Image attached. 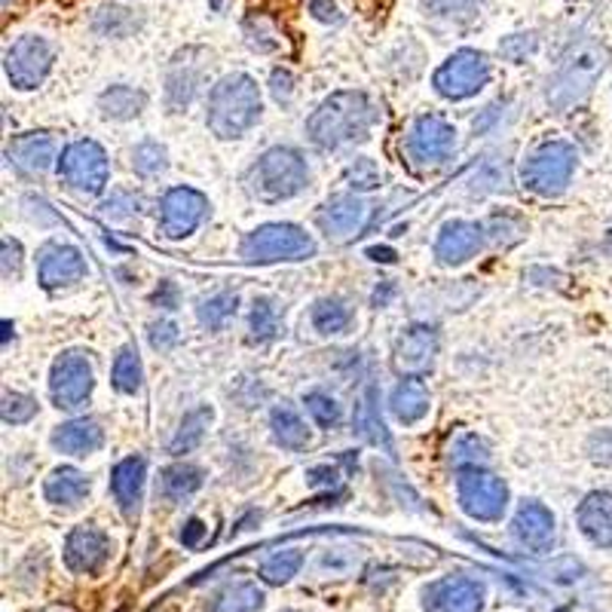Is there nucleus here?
<instances>
[{"mask_svg":"<svg viewBox=\"0 0 612 612\" xmlns=\"http://www.w3.org/2000/svg\"><path fill=\"white\" fill-rule=\"evenodd\" d=\"M438 96H444L448 101H463V98L477 96L490 83V62L487 55L477 50H457L448 62L436 71Z\"/></svg>","mask_w":612,"mask_h":612,"instance_id":"nucleus-9","label":"nucleus"},{"mask_svg":"<svg viewBox=\"0 0 612 612\" xmlns=\"http://www.w3.org/2000/svg\"><path fill=\"white\" fill-rule=\"evenodd\" d=\"M98 108L108 120H136L138 114L148 108V96L136 86H110L98 96Z\"/></svg>","mask_w":612,"mask_h":612,"instance_id":"nucleus-30","label":"nucleus"},{"mask_svg":"<svg viewBox=\"0 0 612 612\" xmlns=\"http://www.w3.org/2000/svg\"><path fill=\"white\" fill-rule=\"evenodd\" d=\"M438 355V331L432 325H410L395 341V367L398 374L420 377L426 374Z\"/></svg>","mask_w":612,"mask_h":612,"instance_id":"nucleus-16","label":"nucleus"},{"mask_svg":"<svg viewBox=\"0 0 612 612\" xmlns=\"http://www.w3.org/2000/svg\"><path fill=\"white\" fill-rule=\"evenodd\" d=\"M132 165L141 178H157L163 175L169 165V153L160 141H141L132 153Z\"/></svg>","mask_w":612,"mask_h":612,"instance_id":"nucleus-44","label":"nucleus"},{"mask_svg":"<svg viewBox=\"0 0 612 612\" xmlns=\"http://www.w3.org/2000/svg\"><path fill=\"white\" fill-rule=\"evenodd\" d=\"M358 563H362V558H358V551H353V548H328L315 560V570L322 572V576L343 579V576L358 570Z\"/></svg>","mask_w":612,"mask_h":612,"instance_id":"nucleus-43","label":"nucleus"},{"mask_svg":"<svg viewBox=\"0 0 612 612\" xmlns=\"http://www.w3.org/2000/svg\"><path fill=\"white\" fill-rule=\"evenodd\" d=\"M484 594V586L472 576H448L422 591V606L426 612H481Z\"/></svg>","mask_w":612,"mask_h":612,"instance_id":"nucleus-15","label":"nucleus"},{"mask_svg":"<svg viewBox=\"0 0 612 612\" xmlns=\"http://www.w3.org/2000/svg\"><path fill=\"white\" fill-rule=\"evenodd\" d=\"M367 224V205L358 196H334L328 200L325 208L319 212V227L328 239L334 243H346L362 233Z\"/></svg>","mask_w":612,"mask_h":612,"instance_id":"nucleus-20","label":"nucleus"},{"mask_svg":"<svg viewBox=\"0 0 612 612\" xmlns=\"http://www.w3.org/2000/svg\"><path fill=\"white\" fill-rule=\"evenodd\" d=\"M251 343H270L282 334V310L272 298H255L251 303Z\"/></svg>","mask_w":612,"mask_h":612,"instance_id":"nucleus-34","label":"nucleus"},{"mask_svg":"<svg viewBox=\"0 0 612 612\" xmlns=\"http://www.w3.org/2000/svg\"><path fill=\"white\" fill-rule=\"evenodd\" d=\"M457 493H460V505L469 517L493 524L505 515L508 508V487L503 477L493 472H484V465L477 469H460L457 477Z\"/></svg>","mask_w":612,"mask_h":612,"instance_id":"nucleus-8","label":"nucleus"},{"mask_svg":"<svg viewBox=\"0 0 612 612\" xmlns=\"http://www.w3.org/2000/svg\"><path fill=\"white\" fill-rule=\"evenodd\" d=\"M101 208H105V215H110V218H129V215H138L141 196L132 191H117Z\"/></svg>","mask_w":612,"mask_h":612,"instance_id":"nucleus-49","label":"nucleus"},{"mask_svg":"<svg viewBox=\"0 0 612 612\" xmlns=\"http://www.w3.org/2000/svg\"><path fill=\"white\" fill-rule=\"evenodd\" d=\"M393 282H383V288H377L374 291V307H386L389 303V298H393Z\"/></svg>","mask_w":612,"mask_h":612,"instance_id":"nucleus-58","label":"nucleus"},{"mask_svg":"<svg viewBox=\"0 0 612 612\" xmlns=\"http://www.w3.org/2000/svg\"><path fill=\"white\" fill-rule=\"evenodd\" d=\"M10 331H13V325H10V322H3V343L10 341Z\"/></svg>","mask_w":612,"mask_h":612,"instance_id":"nucleus-60","label":"nucleus"},{"mask_svg":"<svg viewBox=\"0 0 612 612\" xmlns=\"http://www.w3.org/2000/svg\"><path fill=\"white\" fill-rule=\"evenodd\" d=\"M367 258L371 260H380V264H393L395 260V251L393 248H386V245H377V248H367Z\"/></svg>","mask_w":612,"mask_h":612,"instance_id":"nucleus-57","label":"nucleus"},{"mask_svg":"<svg viewBox=\"0 0 612 612\" xmlns=\"http://www.w3.org/2000/svg\"><path fill=\"white\" fill-rule=\"evenodd\" d=\"M203 487V469L191 463H175L163 469V477H160V490L169 503H181L193 496L196 490Z\"/></svg>","mask_w":612,"mask_h":612,"instance_id":"nucleus-32","label":"nucleus"},{"mask_svg":"<svg viewBox=\"0 0 612 612\" xmlns=\"http://www.w3.org/2000/svg\"><path fill=\"white\" fill-rule=\"evenodd\" d=\"M270 429L272 441L286 450H303L310 444V429L307 422L300 420V414L291 405H279L270 414Z\"/></svg>","mask_w":612,"mask_h":612,"instance_id":"nucleus-29","label":"nucleus"},{"mask_svg":"<svg viewBox=\"0 0 612 612\" xmlns=\"http://www.w3.org/2000/svg\"><path fill=\"white\" fill-rule=\"evenodd\" d=\"M141 380H144V367H141L136 346H122L114 358V371H110L114 389L122 395H136L141 389Z\"/></svg>","mask_w":612,"mask_h":612,"instance_id":"nucleus-35","label":"nucleus"},{"mask_svg":"<svg viewBox=\"0 0 612 612\" xmlns=\"http://www.w3.org/2000/svg\"><path fill=\"white\" fill-rule=\"evenodd\" d=\"M374 126V108L365 93H334L307 120V136L315 148L337 150L353 141H365Z\"/></svg>","mask_w":612,"mask_h":612,"instance_id":"nucleus-1","label":"nucleus"},{"mask_svg":"<svg viewBox=\"0 0 612 612\" xmlns=\"http://www.w3.org/2000/svg\"><path fill=\"white\" fill-rule=\"evenodd\" d=\"M484 233H487V239L493 245L512 248V245H517L527 236V221L517 218L512 212H496V215H490V221L484 224Z\"/></svg>","mask_w":612,"mask_h":612,"instance_id":"nucleus-39","label":"nucleus"},{"mask_svg":"<svg viewBox=\"0 0 612 612\" xmlns=\"http://www.w3.org/2000/svg\"><path fill=\"white\" fill-rule=\"evenodd\" d=\"M603 251H606V258H612V230L606 233V239H603Z\"/></svg>","mask_w":612,"mask_h":612,"instance_id":"nucleus-59","label":"nucleus"},{"mask_svg":"<svg viewBox=\"0 0 612 612\" xmlns=\"http://www.w3.org/2000/svg\"><path fill=\"white\" fill-rule=\"evenodd\" d=\"M144 475H148V465H144L141 457H126L110 472V493H114V500H117V505H120V512L126 517H136L138 508H141Z\"/></svg>","mask_w":612,"mask_h":612,"instance_id":"nucleus-22","label":"nucleus"},{"mask_svg":"<svg viewBox=\"0 0 612 612\" xmlns=\"http://www.w3.org/2000/svg\"><path fill=\"white\" fill-rule=\"evenodd\" d=\"M215 420V410L208 408V405H200V408H193L191 414H184V420L178 426L175 438L169 441V453L172 457H181V453H191L193 448H200V441L205 438V429L212 426Z\"/></svg>","mask_w":612,"mask_h":612,"instance_id":"nucleus-31","label":"nucleus"},{"mask_svg":"<svg viewBox=\"0 0 612 612\" xmlns=\"http://www.w3.org/2000/svg\"><path fill=\"white\" fill-rule=\"evenodd\" d=\"M576 172V148L567 141H545L524 160V187L539 196H558L567 191Z\"/></svg>","mask_w":612,"mask_h":612,"instance_id":"nucleus-6","label":"nucleus"},{"mask_svg":"<svg viewBox=\"0 0 612 612\" xmlns=\"http://www.w3.org/2000/svg\"><path fill=\"white\" fill-rule=\"evenodd\" d=\"M264 606V591L255 582H236L224 588L215 600V612H258Z\"/></svg>","mask_w":612,"mask_h":612,"instance_id":"nucleus-37","label":"nucleus"},{"mask_svg":"<svg viewBox=\"0 0 612 612\" xmlns=\"http://www.w3.org/2000/svg\"><path fill=\"white\" fill-rule=\"evenodd\" d=\"M310 13L319 22H341V13H337V3L334 0H310Z\"/></svg>","mask_w":612,"mask_h":612,"instance_id":"nucleus-55","label":"nucleus"},{"mask_svg":"<svg viewBox=\"0 0 612 612\" xmlns=\"http://www.w3.org/2000/svg\"><path fill=\"white\" fill-rule=\"evenodd\" d=\"M37 414V401L31 395L22 393H3V405H0V417L7 426H22Z\"/></svg>","mask_w":612,"mask_h":612,"instance_id":"nucleus-45","label":"nucleus"},{"mask_svg":"<svg viewBox=\"0 0 612 612\" xmlns=\"http://www.w3.org/2000/svg\"><path fill=\"white\" fill-rule=\"evenodd\" d=\"M53 58L55 55L50 43L37 34H25L7 50L3 68H7V77L15 89H37L53 68Z\"/></svg>","mask_w":612,"mask_h":612,"instance_id":"nucleus-12","label":"nucleus"},{"mask_svg":"<svg viewBox=\"0 0 612 612\" xmlns=\"http://www.w3.org/2000/svg\"><path fill=\"white\" fill-rule=\"evenodd\" d=\"M101 441H105V432L96 420H71L53 432V448L58 453H68V457L96 453L101 448Z\"/></svg>","mask_w":612,"mask_h":612,"instance_id":"nucleus-25","label":"nucleus"},{"mask_svg":"<svg viewBox=\"0 0 612 612\" xmlns=\"http://www.w3.org/2000/svg\"><path fill=\"white\" fill-rule=\"evenodd\" d=\"M579 527L588 539L600 548H612V493H588L586 503L579 505Z\"/></svg>","mask_w":612,"mask_h":612,"instance_id":"nucleus-23","label":"nucleus"},{"mask_svg":"<svg viewBox=\"0 0 612 612\" xmlns=\"http://www.w3.org/2000/svg\"><path fill=\"white\" fill-rule=\"evenodd\" d=\"M536 34H512V37H505L503 43H500V53L508 58V62H515V65H520V62H527V55L536 53Z\"/></svg>","mask_w":612,"mask_h":612,"instance_id":"nucleus-48","label":"nucleus"},{"mask_svg":"<svg viewBox=\"0 0 612 612\" xmlns=\"http://www.w3.org/2000/svg\"><path fill=\"white\" fill-rule=\"evenodd\" d=\"M236 307H239V298L233 291H224V294H215L200 303V325L208 328V331H221V328L230 322L236 315Z\"/></svg>","mask_w":612,"mask_h":612,"instance_id":"nucleus-41","label":"nucleus"},{"mask_svg":"<svg viewBox=\"0 0 612 612\" xmlns=\"http://www.w3.org/2000/svg\"><path fill=\"white\" fill-rule=\"evenodd\" d=\"M310 319H313V328L319 334H343L353 325V310L337 298H322L315 300Z\"/></svg>","mask_w":612,"mask_h":612,"instance_id":"nucleus-36","label":"nucleus"},{"mask_svg":"<svg viewBox=\"0 0 612 612\" xmlns=\"http://www.w3.org/2000/svg\"><path fill=\"white\" fill-rule=\"evenodd\" d=\"M490 460V448L484 438L477 436H460L453 441V448H450V463L457 465V469H477V465H487Z\"/></svg>","mask_w":612,"mask_h":612,"instance_id":"nucleus-42","label":"nucleus"},{"mask_svg":"<svg viewBox=\"0 0 612 612\" xmlns=\"http://www.w3.org/2000/svg\"><path fill=\"white\" fill-rule=\"evenodd\" d=\"M86 276V258L74 245H62V243H50L41 251V264H37V282H41L46 291L53 288H65L80 282Z\"/></svg>","mask_w":612,"mask_h":612,"instance_id":"nucleus-17","label":"nucleus"},{"mask_svg":"<svg viewBox=\"0 0 612 612\" xmlns=\"http://www.w3.org/2000/svg\"><path fill=\"white\" fill-rule=\"evenodd\" d=\"M512 536L527 551H548L555 543V515L539 503H524L512 520Z\"/></svg>","mask_w":612,"mask_h":612,"instance_id":"nucleus-21","label":"nucleus"},{"mask_svg":"<svg viewBox=\"0 0 612 612\" xmlns=\"http://www.w3.org/2000/svg\"><path fill=\"white\" fill-rule=\"evenodd\" d=\"M355 432L365 438V441H371V444H377V448L393 453V438H389V432H386V426H383L380 420L377 389H374V386H367L365 398L355 405Z\"/></svg>","mask_w":612,"mask_h":612,"instance_id":"nucleus-28","label":"nucleus"},{"mask_svg":"<svg viewBox=\"0 0 612 612\" xmlns=\"http://www.w3.org/2000/svg\"><path fill=\"white\" fill-rule=\"evenodd\" d=\"M310 184V169L298 150L270 148L258 163L248 169V187L264 203H282L307 191Z\"/></svg>","mask_w":612,"mask_h":612,"instance_id":"nucleus-4","label":"nucleus"},{"mask_svg":"<svg viewBox=\"0 0 612 612\" xmlns=\"http://www.w3.org/2000/svg\"><path fill=\"white\" fill-rule=\"evenodd\" d=\"M315 255L313 236L298 224H264L248 233L243 243L245 264H279V260H307Z\"/></svg>","mask_w":612,"mask_h":612,"instance_id":"nucleus-5","label":"nucleus"},{"mask_svg":"<svg viewBox=\"0 0 612 612\" xmlns=\"http://www.w3.org/2000/svg\"><path fill=\"white\" fill-rule=\"evenodd\" d=\"M303 567V551L300 548H286V551H276L272 558H267L260 563V579L270 582V586H286Z\"/></svg>","mask_w":612,"mask_h":612,"instance_id":"nucleus-38","label":"nucleus"},{"mask_svg":"<svg viewBox=\"0 0 612 612\" xmlns=\"http://www.w3.org/2000/svg\"><path fill=\"white\" fill-rule=\"evenodd\" d=\"M0 251H3V279H19L22 276V245L15 243V239H3L0 243Z\"/></svg>","mask_w":612,"mask_h":612,"instance_id":"nucleus-50","label":"nucleus"},{"mask_svg":"<svg viewBox=\"0 0 612 612\" xmlns=\"http://www.w3.org/2000/svg\"><path fill=\"white\" fill-rule=\"evenodd\" d=\"M346 181H350L353 191H374V187H380V169L374 160L358 157L346 165Z\"/></svg>","mask_w":612,"mask_h":612,"instance_id":"nucleus-46","label":"nucleus"},{"mask_svg":"<svg viewBox=\"0 0 612 612\" xmlns=\"http://www.w3.org/2000/svg\"><path fill=\"white\" fill-rule=\"evenodd\" d=\"M55 153H58V141L50 132H28L10 141V157L25 172H46L55 163Z\"/></svg>","mask_w":612,"mask_h":612,"instance_id":"nucleus-24","label":"nucleus"},{"mask_svg":"<svg viewBox=\"0 0 612 612\" xmlns=\"http://www.w3.org/2000/svg\"><path fill=\"white\" fill-rule=\"evenodd\" d=\"M178 343V328L172 322H153L150 325V346L160 350V353H169Z\"/></svg>","mask_w":612,"mask_h":612,"instance_id":"nucleus-51","label":"nucleus"},{"mask_svg":"<svg viewBox=\"0 0 612 612\" xmlns=\"http://www.w3.org/2000/svg\"><path fill=\"white\" fill-rule=\"evenodd\" d=\"M307 410L322 429H334L341 422V405L325 393H310L307 395Z\"/></svg>","mask_w":612,"mask_h":612,"instance_id":"nucleus-47","label":"nucleus"},{"mask_svg":"<svg viewBox=\"0 0 612 612\" xmlns=\"http://www.w3.org/2000/svg\"><path fill=\"white\" fill-rule=\"evenodd\" d=\"M208 68H212V53H205L203 46H187V50L175 53V58L165 68V108L172 114H181L187 108L200 93Z\"/></svg>","mask_w":612,"mask_h":612,"instance_id":"nucleus-10","label":"nucleus"},{"mask_svg":"<svg viewBox=\"0 0 612 612\" xmlns=\"http://www.w3.org/2000/svg\"><path fill=\"white\" fill-rule=\"evenodd\" d=\"M43 496L53 505H77L89 496V477L71 469V465H62L55 469L53 475L46 477L43 484Z\"/></svg>","mask_w":612,"mask_h":612,"instance_id":"nucleus-27","label":"nucleus"},{"mask_svg":"<svg viewBox=\"0 0 612 612\" xmlns=\"http://www.w3.org/2000/svg\"><path fill=\"white\" fill-rule=\"evenodd\" d=\"M606 62H610V53H606V46L600 41L572 43L558 62L551 80H548V93H545L548 105L558 114H567L576 105H582L591 96L600 74L606 71Z\"/></svg>","mask_w":612,"mask_h":612,"instance_id":"nucleus-2","label":"nucleus"},{"mask_svg":"<svg viewBox=\"0 0 612 612\" xmlns=\"http://www.w3.org/2000/svg\"><path fill=\"white\" fill-rule=\"evenodd\" d=\"M93 386H96V377H93V365L86 353H62L53 362V371H50V395H53L55 408L62 410H74L80 408L83 401L93 395Z\"/></svg>","mask_w":612,"mask_h":612,"instance_id":"nucleus-11","label":"nucleus"},{"mask_svg":"<svg viewBox=\"0 0 612 612\" xmlns=\"http://www.w3.org/2000/svg\"><path fill=\"white\" fill-rule=\"evenodd\" d=\"M484 0H422L426 13L441 22H453V25H465L472 22L481 10Z\"/></svg>","mask_w":612,"mask_h":612,"instance_id":"nucleus-40","label":"nucleus"},{"mask_svg":"<svg viewBox=\"0 0 612 612\" xmlns=\"http://www.w3.org/2000/svg\"><path fill=\"white\" fill-rule=\"evenodd\" d=\"M58 175L68 181L71 191L83 193V196H98L108 187V153L93 138H80V141H74V144L62 150Z\"/></svg>","mask_w":612,"mask_h":612,"instance_id":"nucleus-7","label":"nucleus"},{"mask_svg":"<svg viewBox=\"0 0 612 612\" xmlns=\"http://www.w3.org/2000/svg\"><path fill=\"white\" fill-rule=\"evenodd\" d=\"M307 477H310V484H331V487L337 484V472L334 469H313Z\"/></svg>","mask_w":612,"mask_h":612,"instance_id":"nucleus-56","label":"nucleus"},{"mask_svg":"<svg viewBox=\"0 0 612 612\" xmlns=\"http://www.w3.org/2000/svg\"><path fill=\"white\" fill-rule=\"evenodd\" d=\"M153 303H157V307H163V310H175V307H178V286H175V282H169V279H165V282H160V288L153 291Z\"/></svg>","mask_w":612,"mask_h":612,"instance_id":"nucleus-53","label":"nucleus"},{"mask_svg":"<svg viewBox=\"0 0 612 612\" xmlns=\"http://www.w3.org/2000/svg\"><path fill=\"white\" fill-rule=\"evenodd\" d=\"M208 215V200L193 187H172L160 203V230L169 239L191 236Z\"/></svg>","mask_w":612,"mask_h":612,"instance_id":"nucleus-14","label":"nucleus"},{"mask_svg":"<svg viewBox=\"0 0 612 612\" xmlns=\"http://www.w3.org/2000/svg\"><path fill=\"white\" fill-rule=\"evenodd\" d=\"M453 148H457V129L444 117L426 114L410 126L408 153L414 163L441 165L453 153Z\"/></svg>","mask_w":612,"mask_h":612,"instance_id":"nucleus-13","label":"nucleus"},{"mask_svg":"<svg viewBox=\"0 0 612 612\" xmlns=\"http://www.w3.org/2000/svg\"><path fill=\"white\" fill-rule=\"evenodd\" d=\"M484 227L475 221H450L441 227L436 239V258L444 267H460L469 258H475L477 248L484 245Z\"/></svg>","mask_w":612,"mask_h":612,"instance_id":"nucleus-19","label":"nucleus"},{"mask_svg":"<svg viewBox=\"0 0 612 612\" xmlns=\"http://www.w3.org/2000/svg\"><path fill=\"white\" fill-rule=\"evenodd\" d=\"M110 558V539L108 533H101L93 524H83L77 530H71L68 543H65V563L74 572H86L93 576L105 567Z\"/></svg>","mask_w":612,"mask_h":612,"instance_id":"nucleus-18","label":"nucleus"},{"mask_svg":"<svg viewBox=\"0 0 612 612\" xmlns=\"http://www.w3.org/2000/svg\"><path fill=\"white\" fill-rule=\"evenodd\" d=\"M270 89H272V98H276L279 105H288V101H291V93H294V77H291V71L286 68L272 71Z\"/></svg>","mask_w":612,"mask_h":612,"instance_id":"nucleus-52","label":"nucleus"},{"mask_svg":"<svg viewBox=\"0 0 612 612\" xmlns=\"http://www.w3.org/2000/svg\"><path fill=\"white\" fill-rule=\"evenodd\" d=\"M389 408H393L395 420L414 426L429 414V389L420 377H405L389 395Z\"/></svg>","mask_w":612,"mask_h":612,"instance_id":"nucleus-26","label":"nucleus"},{"mask_svg":"<svg viewBox=\"0 0 612 612\" xmlns=\"http://www.w3.org/2000/svg\"><path fill=\"white\" fill-rule=\"evenodd\" d=\"M260 120V89L248 74H230L212 86L205 122L221 141L243 138Z\"/></svg>","mask_w":612,"mask_h":612,"instance_id":"nucleus-3","label":"nucleus"},{"mask_svg":"<svg viewBox=\"0 0 612 612\" xmlns=\"http://www.w3.org/2000/svg\"><path fill=\"white\" fill-rule=\"evenodd\" d=\"M205 530H208V527H205L200 517H191V520L184 524V530H181V543L187 545V548H196V545L203 543Z\"/></svg>","mask_w":612,"mask_h":612,"instance_id":"nucleus-54","label":"nucleus"},{"mask_svg":"<svg viewBox=\"0 0 612 612\" xmlns=\"http://www.w3.org/2000/svg\"><path fill=\"white\" fill-rule=\"evenodd\" d=\"M141 28V15H136L126 7H117V3H105L96 15H93V31L101 34V37H129Z\"/></svg>","mask_w":612,"mask_h":612,"instance_id":"nucleus-33","label":"nucleus"}]
</instances>
